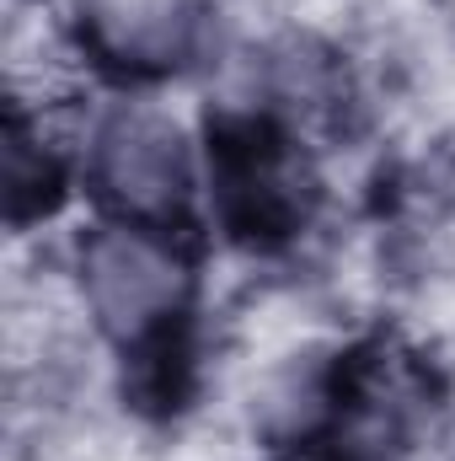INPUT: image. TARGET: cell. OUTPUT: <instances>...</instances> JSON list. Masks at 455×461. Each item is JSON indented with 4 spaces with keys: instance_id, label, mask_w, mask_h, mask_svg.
<instances>
[{
    "instance_id": "277c9868",
    "label": "cell",
    "mask_w": 455,
    "mask_h": 461,
    "mask_svg": "<svg viewBox=\"0 0 455 461\" xmlns=\"http://www.w3.org/2000/svg\"><path fill=\"white\" fill-rule=\"evenodd\" d=\"M59 156L43 134V118H32L22 103L11 108V123H5V204H11V221L16 226H32L54 210L59 199Z\"/></svg>"
},
{
    "instance_id": "6da1fadb",
    "label": "cell",
    "mask_w": 455,
    "mask_h": 461,
    "mask_svg": "<svg viewBox=\"0 0 455 461\" xmlns=\"http://www.w3.org/2000/svg\"><path fill=\"white\" fill-rule=\"evenodd\" d=\"M76 295L97 333H108L129 354L183 328L193 295V258L183 252L172 226L113 215L76 241Z\"/></svg>"
},
{
    "instance_id": "7a4b0ae2",
    "label": "cell",
    "mask_w": 455,
    "mask_h": 461,
    "mask_svg": "<svg viewBox=\"0 0 455 461\" xmlns=\"http://www.w3.org/2000/svg\"><path fill=\"white\" fill-rule=\"evenodd\" d=\"M86 177L118 221L172 226L193 199V150L177 118L145 103H118L92 123Z\"/></svg>"
},
{
    "instance_id": "3957f363",
    "label": "cell",
    "mask_w": 455,
    "mask_h": 461,
    "mask_svg": "<svg viewBox=\"0 0 455 461\" xmlns=\"http://www.w3.org/2000/svg\"><path fill=\"white\" fill-rule=\"evenodd\" d=\"M81 49L129 76L183 65L204 32V0H76Z\"/></svg>"
}]
</instances>
